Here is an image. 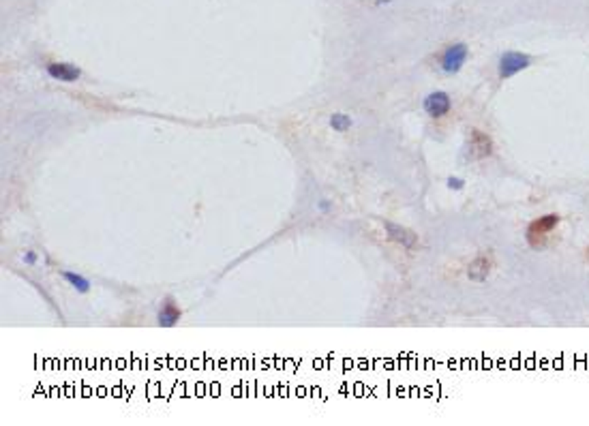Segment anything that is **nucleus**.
<instances>
[{"instance_id": "obj_5", "label": "nucleus", "mask_w": 589, "mask_h": 426, "mask_svg": "<svg viewBox=\"0 0 589 426\" xmlns=\"http://www.w3.org/2000/svg\"><path fill=\"white\" fill-rule=\"evenodd\" d=\"M467 148H470V156L472 158H485V156H489L491 152H493V141H491V137L489 135H485L482 131H472L470 133V144H467Z\"/></svg>"}, {"instance_id": "obj_9", "label": "nucleus", "mask_w": 589, "mask_h": 426, "mask_svg": "<svg viewBox=\"0 0 589 426\" xmlns=\"http://www.w3.org/2000/svg\"><path fill=\"white\" fill-rule=\"evenodd\" d=\"M489 272H491V261H489L485 255L476 257V259L470 263V268H467V274H470V279H472V281H476V283H480V281H487Z\"/></svg>"}, {"instance_id": "obj_14", "label": "nucleus", "mask_w": 589, "mask_h": 426, "mask_svg": "<svg viewBox=\"0 0 589 426\" xmlns=\"http://www.w3.org/2000/svg\"><path fill=\"white\" fill-rule=\"evenodd\" d=\"M328 208H330V202H326V200H321V202H319V210H321V212H326Z\"/></svg>"}, {"instance_id": "obj_8", "label": "nucleus", "mask_w": 589, "mask_h": 426, "mask_svg": "<svg viewBox=\"0 0 589 426\" xmlns=\"http://www.w3.org/2000/svg\"><path fill=\"white\" fill-rule=\"evenodd\" d=\"M178 319H181V309H178V305L174 303V298H165L163 307H161V311H159V326L172 328L178 324Z\"/></svg>"}, {"instance_id": "obj_1", "label": "nucleus", "mask_w": 589, "mask_h": 426, "mask_svg": "<svg viewBox=\"0 0 589 426\" xmlns=\"http://www.w3.org/2000/svg\"><path fill=\"white\" fill-rule=\"evenodd\" d=\"M557 223H559V217H557V215H544V217H540V219H535V221L527 227V242H529L533 248L542 246V244L546 242V238L551 236L553 229L557 227Z\"/></svg>"}, {"instance_id": "obj_13", "label": "nucleus", "mask_w": 589, "mask_h": 426, "mask_svg": "<svg viewBox=\"0 0 589 426\" xmlns=\"http://www.w3.org/2000/svg\"><path fill=\"white\" fill-rule=\"evenodd\" d=\"M448 187H450V189H463V180H461V178H454V176H450V178H448Z\"/></svg>"}, {"instance_id": "obj_2", "label": "nucleus", "mask_w": 589, "mask_h": 426, "mask_svg": "<svg viewBox=\"0 0 589 426\" xmlns=\"http://www.w3.org/2000/svg\"><path fill=\"white\" fill-rule=\"evenodd\" d=\"M467 54H470V49H467L465 43H454V45L446 47L443 54H441V69H443V73H446V75L459 73V71L463 69V64H465V60H467Z\"/></svg>"}, {"instance_id": "obj_4", "label": "nucleus", "mask_w": 589, "mask_h": 426, "mask_svg": "<svg viewBox=\"0 0 589 426\" xmlns=\"http://www.w3.org/2000/svg\"><path fill=\"white\" fill-rule=\"evenodd\" d=\"M424 112L431 116V118H441L443 114L450 112V97L448 93H431L424 99Z\"/></svg>"}, {"instance_id": "obj_11", "label": "nucleus", "mask_w": 589, "mask_h": 426, "mask_svg": "<svg viewBox=\"0 0 589 426\" xmlns=\"http://www.w3.org/2000/svg\"><path fill=\"white\" fill-rule=\"evenodd\" d=\"M330 127H332L334 131H347V129L351 127V118L345 116V114H332Z\"/></svg>"}, {"instance_id": "obj_12", "label": "nucleus", "mask_w": 589, "mask_h": 426, "mask_svg": "<svg viewBox=\"0 0 589 426\" xmlns=\"http://www.w3.org/2000/svg\"><path fill=\"white\" fill-rule=\"evenodd\" d=\"M24 263H26V265H34V263H37V253H32V251L24 253Z\"/></svg>"}, {"instance_id": "obj_10", "label": "nucleus", "mask_w": 589, "mask_h": 426, "mask_svg": "<svg viewBox=\"0 0 589 426\" xmlns=\"http://www.w3.org/2000/svg\"><path fill=\"white\" fill-rule=\"evenodd\" d=\"M62 276H65V281L69 283V285L73 287V289H78L80 294L91 292V281H88V279H84L82 274H76V272H69V270H65V272H62Z\"/></svg>"}, {"instance_id": "obj_3", "label": "nucleus", "mask_w": 589, "mask_h": 426, "mask_svg": "<svg viewBox=\"0 0 589 426\" xmlns=\"http://www.w3.org/2000/svg\"><path fill=\"white\" fill-rule=\"evenodd\" d=\"M531 62V58L527 54H521V51H506V54L499 58V78L508 80L516 73H521L523 69H527Z\"/></svg>"}, {"instance_id": "obj_7", "label": "nucleus", "mask_w": 589, "mask_h": 426, "mask_svg": "<svg viewBox=\"0 0 589 426\" xmlns=\"http://www.w3.org/2000/svg\"><path fill=\"white\" fill-rule=\"evenodd\" d=\"M386 232H388V236H390L392 240L399 242V244L405 246V248H414L416 242H418V236H416V234H412L409 229L399 227V225H395V223H386Z\"/></svg>"}, {"instance_id": "obj_6", "label": "nucleus", "mask_w": 589, "mask_h": 426, "mask_svg": "<svg viewBox=\"0 0 589 426\" xmlns=\"http://www.w3.org/2000/svg\"><path fill=\"white\" fill-rule=\"evenodd\" d=\"M47 73L51 80H58V82H76L82 78V71L71 62H49Z\"/></svg>"}]
</instances>
